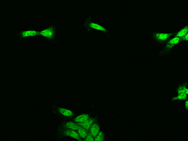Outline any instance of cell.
<instances>
[{"mask_svg":"<svg viewBox=\"0 0 188 141\" xmlns=\"http://www.w3.org/2000/svg\"><path fill=\"white\" fill-rule=\"evenodd\" d=\"M181 41H182V39L179 37L176 36L172 37L164 45L162 49L159 52L158 56L161 57L169 54L170 52H171L172 49H174Z\"/></svg>","mask_w":188,"mask_h":141,"instance_id":"cell-2","label":"cell"},{"mask_svg":"<svg viewBox=\"0 0 188 141\" xmlns=\"http://www.w3.org/2000/svg\"><path fill=\"white\" fill-rule=\"evenodd\" d=\"M89 134L90 135H92L93 137H95L97 134L98 133L101 131V127H100V125L98 124L97 122L94 123L92 127H90V129H89Z\"/></svg>","mask_w":188,"mask_h":141,"instance_id":"cell-12","label":"cell"},{"mask_svg":"<svg viewBox=\"0 0 188 141\" xmlns=\"http://www.w3.org/2000/svg\"><path fill=\"white\" fill-rule=\"evenodd\" d=\"M59 35V28L56 25H49L46 28L40 31V35L49 40L54 41L57 40Z\"/></svg>","mask_w":188,"mask_h":141,"instance_id":"cell-3","label":"cell"},{"mask_svg":"<svg viewBox=\"0 0 188 141\" xmlns=\"http://www.w3.org/2000/svg\"><path fill=\"white\" fill-rule=\"evenodd\" d=\"M188 33V22H187L184 26H182L176 34L175 36L182 38L185 35Z\"/></svg>","mask_w":188,"mask_h":141,"instance_id":"cell-13","label":"cell"},{"mask_svg":"<svg viewBox=\"0 0 188 141\" xmlns=\"http://www.w3.org/2000/svg\"><path fill=\"white\" fill-rule=\"evenodd\" d=\"M83 25L87 28L88 30H97V31L103 32V33H106V35H109V31L106 28H105L104 26H103L96 22H93V21L87 19V20L85 21Z\"/></svg>","mask_w":188,"mask_h":141,"instance_id":"cell-5","label":"cell"},{"mask_svg":"<svg viewBox=\"0 0 188 141\" xmlns=\"http://www.w3.org/2000/svg\"><path fill=\"white\" fill-rule=\"evenodd\" d=\"M77 131L78 132L80 137H81L82 139H85L86 138V137L87 136V135L88 134V133L87 132V130H85V129H83V127H82L80 125Z\"/></svg>","mask_w":188,"mask_h":141,"instance_id":"cell-14","label":"cell"},{"mask_svg":"<svg viewBox=\"0 0 188 141\" xmlns=\"http://www.w3.org/2000/svg\"><path fill=\"white\" fill-rule=\"evenodd\" d=\"M79 127H80V125L75 123L74 121L63 120L62 122V124L60 125L59 129L77 130L79 128Z\"/></svg>","mask_w":188,"mask_h":141,"instance_id":"cell-9","label":"cell"},{"mask_svg":"<svg viewBox=\"0 0 188 141\" xmlns=\"http://www.w3.org/2000/svg\"><path fill=\"white\" fill-rule=\"evenodd\" d=\"M53 111L55 112L56 114L67 119L71 118L74 115V112L72 110L59 106H55V107H54Z\"/></svg>","mask_w":188,"mask_h":141,"instance_id":"cell-6","label":"cell"},{"mask_svg":"<svg viewBox=\"0 0 188 141\" xmlns=\"http://www.w3.org/2000/svg\"><path fill=\"white\" fill-rule=\"evenodd\" d=\"M176 95L172 98V101H186L188 99V82L179 84L176 89Z\"/></svg>","mask_w":188,"mask_h":141,"instance_id":"cell-4","label":"cell"},{"mask_svg":"<svg viewBox=\"0 0 188 141\" xmlns=\"http://www.w3.org/2000/svg\"><path fill=\"white\" fill-rule=\"evenodd\" d=\"M174 35L172 32H158L153 31L150 34L151 39L154 41L157 48L163 47L166 43Z\"/></svg>","mask_w":188,"mask_h":141,"instance_id":"cell-1","label":"cell"},{"mask_svg":"<svg viewBox=\"0 0 188 141\" xmlns=\"http://www.w3.org/2000/svg\"><path fill=\"white\" fill-rule=\"evenodd\" d=\"M90 117V115L88 113H83V114H80L79 115L77 116L73 121L78 124H81L82 123L84 122L85 121H86L87 120H88L89 118Z\"/></svg>","mask_w":188,"mask_h":141,"instance_id":"cell-11","label":"cell"},{"mask_svg":"<svg viewBox=\"0 0 188 141\" xmlns=\"http://www.w3.org/2000/svg\"><path fill=\"white\" fill-rule=\"evenodd\" d=\"M40 35V31L35 30H25L18 33V36L21 39H25L30 37H35Z\"/></svg>","mask_w":188,"mask_h":141,"instance_id":"cell-8","label":"cell"},{"mask_svg":"<svg viewBox=\"0 0 188 141\" xmlns=\"http://www.w3.org/2000/svg\"><path fill=\"white\" fill-rule=\"evenodd\" d=\"M60 132L59 134L62 135V137H71L73 139L81 140L82 139L80 137L78 132L74 130H70V129H59Z\"/></svg>","mask_w":188,"mask_h":141,"instance_id":"cell-7","label":"cell"},{"mask_svg":"<svg viewBox=\"0 0 188 141\" xmlns=\"http://www.w3.org/2000/svg\"><path fill=\"white\" fill-rule=\"evenodd\" d=\"M96 122H97V120L96 117H90L88 120L80 124V125L87 131H88L92 125Z\"/></svg>","mask_w":188,"mask_h":141,"instance_id":"cell-10","label":"cell"},{"mask_svg":"<svg viewBox=\"0 0 188 141\" xmlns=\"http://www.w3.org/2000/svg\"><path fill=\"white\" fill-rule=\"evenodd\" d=\"M181 39H182V41L188 43V33L186 35H185Z\"/></svg>","mask_w":188,"mask_h":141,"instance_id":"cell-18","label":"cell"},{"mask_svg":"<svg viewBox=\"0 0 188 141\" xmlns=\"http://www.w3.org/2000/svg\"><path fill=\"white\" fill-rule=\"evenodd\" d=\"M184 107L185 109L187 110V112H188V99H186V101H184Z\"/></svg>","mask_w":188,"mask_h":141,"instance_id":"cell-17","label":"cell"},{"mask_svg":"<svg viewBox=\"0 0 188 141\" xmlns=\"http://www.w3.org/2000/svg\"><path fill=\"white\" fill-rule=\"evenodd\" d=\"M95 141H102L105 140V134L103 131H100L98 134L94 137Z\"/></svg>","mask_w":188,"mask_h":141,"instance_id":"cell-15","label":"cell"},{"mask_svg":"<svg viewBox=\"0 0 188 141\" xmlns=\"http://www.w3.org/2000/svg\"><path fill=\"white\" fill-rule=\"evenodd\" d=\"M86 141H94V137H93L92 135H90L89 133L87 135V136L86 137V138L84 139Z\"/></svg>","mask_w":188,"mask_h":141,"instance_id":"cell-16","label":"cell"}]
</instances>
